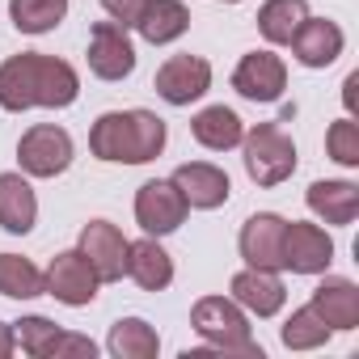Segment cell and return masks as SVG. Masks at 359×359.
I'll return each instance as SVG.
<instances>
[{"instance_id": "1", "label": "cell", "mask_w": 359, "mask_h": 359, "mask_svg": "<svg viewBox=\"0 0 359 359\" xmlns=\"http://www.w3.org/2000/svg\"><path fill=\"white\" fill-rule=\"evenodd\" d=\"M81 93V76L68 60L43 55V51H22L0 64V106L22 114L30 106L64 110Z\"/></svg>"}, {"instance_id": "2", "label": "cell", "mask_w": 359, "mask_h": 359, "mask_svg": "<svg viewBox=\"0 0 359 359\" xmlns=\"http://www.w3.org/2000/svg\"><path fill=\"white\" fill-rule=\"evenodd\" d=\"M165 140H169L165 118H156L152 110H110L89 131L93 156L97 161H118V165H148V161H156Z\"/></svg>"}, {"instance_id": "3", "label": "cell", "mask_w": 359, "mask_h": 359, "mask_svg": "<svg viewBox=\"0 0 359 359\" xmlns=\"http://www.w3.org/2000/svg\"><path fill=\"white\" fill-rule=\"evenodd\" d=\"M241 152H245V173L258 187H279L296 173V144L279 123H258L254 131H245Z\"/></svg>"}, {"instance_id": "4", "label": "cell", "mask_w": 359, "mask_h": 359, "mask_svg": "<svg viewBox=\"0 0 359 359\" xmlns=\"http://www.w3.org/2000/svg\"><path fill=\"white\" fill-rule=\"evenodd\" d=\"M191 325L199 330L203 342L220 346V351H241V355H262L258 342L250 338V321H245V309L229 296H203L195 309H191Z\"/></svg>"}, {"instance_id": "5", "label": "cell", "mask_w": 359, "mask_h": 359, "mask_svg": "<svg viewBox=\"0 0 359 359\" xmlns=\"http://www.w3.org/2000/svg\"><path fill=\"white\" fill-rule=\"evenodd\" d=\"M18 161L30 177H55L72 165V135L55 123H39L22 135L18 144Z\"/></svg>"}, {"instance_id": "6", "label": "cell", "mask_w": 359, "mask_h": 359, "mask_svg": "<svg viewBox=\"0 0 359 359\" xmlns=\"http://www.w3.org/2000/svg\"><path fill=\"white\" fill-rule=\"evenodd\" d=\"M187 199L182 191L173 187V177H156V182H144L140 195H135V220L148 237H165L173 229H182L187 220Z\"/></svg>"}, {"instance_id": "7", "label": "cell", "mask_w": 359, "mask_h": 359, "mask_svg": "<svg viewBox=\"0 0 359 359\" xmlns=\"http://www.w3.org/2000/svg\"><path fill=\"white\" fill-rule=\"evenodd\" d=\"M43 292L55 296V300L68 304V309H81V304H93V296H97V275H93V266H89V258H85L81 250H64V254L51 258V266H47V275H43Z\"/></svg>"}, {"instance_id": "8", "label": "cell", "mask_w": 359, "mask_h": 359, "mask_svg": "<svg viewBox=\"0 0 359 359\" xmlns=\"http://www.w3.org/2000/svg\"><path fill=\"white\" fill-rule=\"evenodd\" d=\"M212 89V64L203 55H169L156 68V93L169 106H191Z\"/></svg>"}, {"instance_id": "9", "label": "cell", "mask_w": 359, "mask_h": 359, "mask_svg": "<svg viewBox=\"0 0 359 359\" xmlns=\"http://www.w3.org/2000/svg\"><path fill=\"white\" fill-rule=\"evenodd\" d=\"M135 68V47L127 39V26L118 22H97L89 34V72L102 81H123Z\"/></svg>"}, {"instance_id": "10", "label": "cell", "mask_w": 359, "mask_h": 359, "mask_svg": "<svg viewBox=\"0 0 359 359\" xmlns=\"http://www.w3.org/2000/svg\"><path fill=\"white\" fill-rule=\"evenodd\" d=\"M334 262V241L317 224H283V266L292 275H321Z\"/></svg>"}, {"instance_id": "11", "label": "cell", "mask_w": 359, "mask_h": 359, "mask_svg": "<svg viewBox=\"0 0 359 359\" xmlns=\"http://www.w3.org/2000/svg\"><path fill=\"white\" fill-rule=\"evenodd\" d=\"M81 254L89 258L97 283H118L127 275V237L110 220H93L81 229Z\"/></svg>"}, {"instance_id": "12", "label": "cell", "mask_w": 359, "mask_h": 359, "mask_svg": "<svg viewBox=\"0 0 359 359\" xmlns=\"http://www.w3.org/2000/svg\"><path fill=\"white\" fill-rule=\"evenodd\" d=\"M233 89L250 102H279L287 89V68L275 51H250L233 72Z\"/></svg>"}, {"instance_id": "13", "label": "cell", "mask_w": 359, "mask_h": 359, "mask_svg": "<svg viewBox=\"0 0 359 359\" xmlns=\"http://www.w3.org/2000/svg\"><path fill=\"white\" fill-rule=\"evenodd\" d=\"M173 187L182 191L187 208H199V212H212V208H224L229 203V173L212 161H187L173 169Z\"/></svg>"}, {"instance_id": "14", "label": "cell", "mask_w": 359, "mask_h": 359, "mask_svg": "<svg viewBox=\"0 0 359 359\" xmlns=\"http://www.w3.org/2000/svg\"><path fill=\"white\" fill-rule=\"evenodd\" d=\"M283 216H275V212H258V216H250L245 224H241V237H237V245H241V258L250 262V266H258V271H283Z\"/></svg>"}, {"instance_id": "15", "label": "cell", "mask_w": 359, "mask_h": 359, "mask_svg": "<svg viewBox=\"0 0 359 359\" xmlns=\"http://www.w3.org/2000/svg\"><path fill=\"white\" fill-rule=\"evenodd\" d=\"M229 287H233V300H237L245 313H254V317H275V313L283 309V300H287L279 271L245 266V271H237V275H233V283H229Z\"/></svg>"}, {"instance_id": "16", "label": "cell", "mask_w": 359, "mask_h": 359, "mask_svg": "<svg viewBox=\"0 0 359 359\" xmlns=\"http://www.w3.org/2000/svg\"><path fill=\"white\" fill-rule=\"evenodd\" d=\"M342 30L334 26V22H325V18H304L300 22V30L292 34V51H296V60L304 64V68H330L338 55H342Z\"/></svg>"}, {"instance_id": "17", "label": "cell", "mask_w": 359, "mask_h": 359, "mask_svg": "<svg viewBox=\"0 0 359 359\" xmlns=\"http://www.w3.org/2000/svg\"><path fill=\"white\" fill-rule=\"evenodd\" d=\"M313 313L330 325V330H355L359 325V287L351 279H321L313 287Z\"/></svg>"}, {"instance_id": "18", "label": "cell", "mask_w": 359, "mask_h": 359, "mask_svg": "<svg viewBox=\"0 0 359 359\" xmlns=\"http://www.w3.org/2000/svg\"><path fill=\"white\" fill-rule=\"evenodd\" d=\"M39 220V199L22 173H0V229L22 237Z\"/></svg>"}, {"instance_id": "19", "label": "cell", "mask_w": 359, "mask_h": 359, "mask_svg": "<svg viewBox=\"0 0 359 359\" xmlns=\"http://www.w3.org/2000/svg\"><path fill=\"white\" fill-rule=\"evenodd\" d=\"M127 275L144 287V292H165L173 283V258L152 241H127Z\"/></svg>"}, {"instance_id": "20", "label": "cell", "mask_w": 359, "mask_h": 359, "mask_svg": "<svg viewBox=\"0 0 359 359\" xmlns=\"http://www.w3.org/2000/svg\"><path fill=\"white\" fill-rule=\"evenodd\" d=\"M187 26H191V13H187L182 0H148L144 13H140V22H135V30H140L144 43H152V47H165V43H173V39H182Z\"/></svg>"}, {"instance_id": "21", "label": "cell", "mask_w": 359, "mask_h": 359, "mask_svg": "<svg viewBox=\"0 0 359 359\" xmlns=\"http://www.w3.org/2000/svg\"><path fill=\"white\" fill-rule=\"evenodd\" d=\"M309 208L325 224H351L359 216V187L355 182H313L309 187Z\"/></svg>"}, {"instance_id": "22", "label": "cell", "mask_w": 359, "mask_h": 359, "mask_svg": "<svg viewBox=\"0 0 359 359\" xmlns=\"http://www.w3.org/2000/svg\"><path fill=\"white\" fill-rule=\"evenodd\" d=\"M191 131H195V140H199L203 148H212V152H229V148H237L241 135H245L241 118H237L229 106H208V110H199V114L191 118Z\"/></svg>"}, {"instance_id": "23", "label": "cell", "mask_w": 359, "mask_h": 359, "mask_svg": "<svg viewBox=\"0 0 359 359\" xmlns=\"http://www.w3.org/2000/svg\"><path fill=\"white\" fill-rule=\"evenodd\" d=\"M106 346H110L114 359H152V355L161 351V338H156V330H152L148 321H140V317H123V321L110 325Z\"/></svg>"}, {"instance_id": "24", "label": "cell", "mask_w": 359, "mask_h": 359, "mask_svg": "<svg viewBox=\"0 0 359 359\" xmlns=\"http://www.w3.org/2000/svg\"><path fill=\"white\" fill-rule=\"evenodd\" d=\"M304 18H309V0H266L258 9V30H262L266 43L287 47Z\"/></svg>"}, {"instance_id": "25", "label": "cell", "mask_w": 359, "mask_h": 359, "mask_svg": "<svg viewBox=\"0 0 359 359\" xmlns=\"http://www.w3.org/2000/svg\"><path fill=\"white\" fill-rule=\"evenodd\" d=\"M0 296H9V300L43 296V271L22 254H0Z\"/></svg>"}, {"instance_id": "26", "label": "cell", "mask_w": 359, "mask_h": 359, "mask_svg": "<svg viewBox=\"0 0 359 359\" xmlns=\"http://www.w3.org/2000/svg\"><path fill=\"white\" fill-rule=\"evenodd\" d=\"M9 18L22 34H47L68 18V0H9Z\"/></svg>"}, {"instance_id": "27", "label": "cell", "mask_w": 359, "mask_h": 359, "mask_svg": "<svg viewBox=\"0 0 359 359\" xmlns=\"http://www.w3.org/2000/svg\"><path fill=\"white\" fill-rule=\"evenodd\" d=\"M330 334H334V330L313 313V304H304V309H296V313L287 317V325H283V346H287V351H313V346H325Z\"/></svg>"}, {"instance_id": "28", "label": "cell", "mask_w": 359, "mask_h": 359, "mask_svg": "<svg viewBox=\"0 0 359 359\" xmlns=\"http://www.w3.org/2000/svg\"><path fill=\"white\" fill-rule=\"evenodd\" d=\"M13 334H18V346H22L26 355L47 359V351H51V342H55L60 325H55V321H47V317H22Z\"/></svg>"}, {"instance_id": "29", "label": "cell", "mask_w": 359, "mask_h": 359, "mask_svg": "<svg viewBox=\"0 0 359 359\" xmlns=\"http://www.w3.org/2000/svg\"><path fill=\"white\" fill-rule=\"evenodd\" d=\"M325 148H330V156H334L338 165L355 169V165H359V123H355V118H338V123L325 131Z\"/></svg>"}, {"instance_id": "30", "label": "cell", "mask_w": 359, "mask_h": 359, "mask_svg": "<svg viewBox=\"0 0 359 359\" xmlns=\"http://www.w3.org/2000/svg\"><path fill=\"white\" fill-rule=\"evenodd\" d=\"M97 355V346L85 338V334H55V342H51V351H47V359H93Z\"/></svg>"}, {"instance_id": "31", "label": "cell", "mask_w": 359, "mask_h": 359, "mask_svg": "<svg viewBox=\"0 0 359 359\" xmlns=\"http://www.w3.org/2000/svg\"><path fill=\"white\" fill-rule=\"evenodd\" d=\"M144 5H148V0H102V9H106L118 26H127V30H135V22H140Z\"/></svg>"}, {"instance_id": "32", "label": "cell", "mask_w": 359, "mask_h": 359, "mask_svg": "<svg viewBox=\"0 0 359 359\" xmlns=\"http://www.w3.org/2000/svg\"><path fill=\"white\" fill-rule=\"evenodd\" d=\"M13 351H18V334H13L9 321H0V359H9Z\"/></svg>"}, {"instance_id": "33", "label": "cell", "mask_w": 359, "mask_h": 359, "mask_svg": "<svg viewBox=\"0 0 359 359\" xmlns=\"http://www.w3.org/2000/svg\"><path fill=\"white\" fill-rule=\"evenodd\" d=\"M229 5H237V0H229Z\"/></svg>"}]
</instances>
